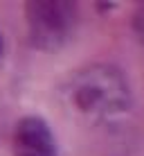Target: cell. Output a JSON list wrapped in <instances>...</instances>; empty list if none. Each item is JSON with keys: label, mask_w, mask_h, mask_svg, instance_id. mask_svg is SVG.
Instances as JSON below:
<instances>
[{"label": "cell", "mask_w": 144, "mask_h": 156, "mask_svg": "<svg viewBox=\"0 0 144 156\" xmlns=\"http://www.w3.org/2000/svg\"><path fill=\"white\" fill-rule=\"evenodd\" d=\"M72 102L83 115L113 122L129 113L131 90L124 75L108 63H95L79 70L72 79Z\"/></svg>", "instance_id": "obj_1"}, {"label": "cell", "mask_w": 144, "mask_h": 156, "mask_svg": "<svg viewBox=\"0 0 144 156\" xmlns=\"http://www.w3.org/2000/svg\"><path fill=\"white\" fill-rule=\"evenodd\" d=\"M77 23V5L65 0H36L27 5L32 43L41 50H56L70 39Z\"/></svg>", "instance_id": "obj_2"}, {"label": "cell", "mask_w": 144, "mask_h": 156, "mask_svg": "<svg viewBox=\"0 0 144 156\" xmlns=\"http://www.w3.org/2000/svg\"><path fill=\"white\" fill-rule=\"evenodd\" d=\"M14 154L16 156H56V143L45 120L27 115L14 129Z\"/></svg>", "instance_id": "obj_3"}, {"label": "cell", "mask_w": 144, "mask_h": 156, "mask_svg": "<svg viewBox=\"0 0 144 156\" xmlns=\"http://www.w3.org/2000/svg\"><path fill=\"white\" fill-rule=\"evenodd\" d=\"M133 23H135V32L140 34V39L144 41V5H140V7H137L135 16H133Z\"/></svg>", "instance_id": "obj_4"}]
</instances>
